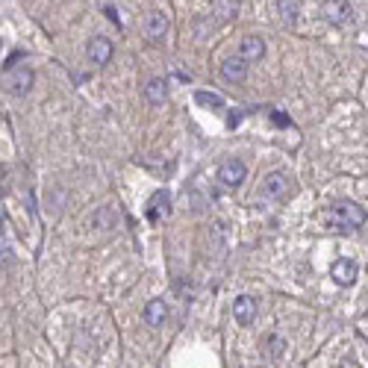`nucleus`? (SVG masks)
<instances>
[{
  "mask_svg": "<svg viewBox=\"0 0 368 368\" xmlns=\"http://www.w3.org/2000/svg\"><path fill=\"white\" fill-rule=\"evenodd\" d=\"M141 92H145V101L150 106H160V104H165V97H168V83L162 77H153V80H148V86Z\"/></svg>",
  "mask_w": 368,
  "mask_h": 368,
  "instance_id": "9b49d317",
  "label": "nucleus"
},
{
  "mask_svg": "<svg viewBox=\"0 0 368 368\" xmlns=\"http://www.w3.org/2000/svg\"><path fill=\"white\" fill-rule=\"evenodd\" d=\"M253 316H257V301H253L250 295H239V298L233 301V318L239 324H250Z\"/></svg>",
  "mask_w": 368,
  "mask_h": 368,
  "instance_id": "9d476101",
  "label": "nucleus"
},
{
  "mask_svg": "<svg viewBox=\"0 0 368 368\" xmlns=\"http://www.w3.org/2000/svg\"><path fill=\"white\" fill-rule=\"evenodd\" d=\"M221 77L239 86V83H245V77H248V62L242 59V56H230V59L221 62Z\"/></svg>",
  "mask_w": 368,
  "mask_h": 368,
  "instance_id": "6e6552de",
  "label": "nucleus"
},
{
  "mask_svg": "<svg viewBox=\"0 0 368 368\" xmlns=\"http://www.w3.org/2000/svg\"><path fill=\"white\" fill-rule=\"evenodd\" d=\"M145 36L148 38H153V41H160V38H165V33H168V15L165 12H160V9H153V12H148L145 15Z\"/></svg>",
  "mask_w": 368,
  "mask_h": 368,
  "instance_id": "423d86ee",
  "label": "nucleus"
},
{
  "mask_svg": "<svg viewBox=\"0 0 368 368\" xmlns=\"http://www.w3.org/2000/svg\"><path fill=\"white\" fill-rule=\"evenodd\" d=\"M248 177V165L242 160H224L221 168H218V180H221V186H227V189H239L245 183Z\"/></svg>",
  "mask_w": 368,
  "mask_h": 368,
  "instance_id": "20e7f679",
  "label": "nucleus"
},
{
  "mask_svg": "<svg viewBox=\"0 0 368 368\" xmlns=\"http://www.w3.org/2000/svg\"><path fill=\"white\" fill-rule=\"evenodd\" d=\"M239 12V0H212V15H215L221 24L230 21Z\"/></svg>",
  "mask_w": 368,
  "mask_h": 368,
  "instance_id": "4468645a",
  "label": "nucleus"
},
{
  "mask_svg": "<svg viewBox=\"0 0 368 368\" xmlns=\"http://www.w3.org/2000/svg\"><path fill=\"white\" fill-rule=\"evenodd\" d=\"M0 227H3V218H0Z\"/></svg>",
  "mask_w": 368,
  "mask_h": 368,
  "instance_id": "6ab92c4d",
  "label": "nucleus"
},
{
  "mask_svg": "<svg viewBox=\"0 0 368 368\" xmlns=\"http://www.w3.org/2000/svg\"><path fill=\"white\" fill-rule=\"evenodd\" d=\"M260 194L265 197V201H283V197L292 194V177L283 174V171H271L265 174L262 186H260Z\"/></svg>",
  "mask_w": 368,
  "mask_h": 368,
  "instance_id": "f03ea898",
  "label": "nucleus"
},
{
  "mask_svg": "<svg viewBox=\"0 0 368 368\" xmlns=\"http://www.w3.org/2000/svg\"><path fill=\"white\" fill-rule=\"evenodd\" d=\"M141 316H145V321L150 327H160V324H165V318H168V304L165 301H148Z\"/></svg>",
  "mask_w": 368,
  "mask_h": 368,
  "instance_id": "ddd939ff",
  "label": "nucleus"
},
{
  "mask_svg": "<svg viewBox=\"0 0 368 368\" xmlns=\"http://www.w3.org/2000/svg\"><path fill=\"white\" fill-rule=\"evenodd\" d=\"M33 83H36L33 68H24V65L9 68V71H6V77H3L6 92H9V94H18V97H24L27 92H30V89H33Z\"/></svg>",
  "mask_w": 368,
  "mask_h": 368,
  "instance_id": "7ed1b4c3",
  "label": "nucleus"
},
{
  "mask_svg": "<svg viewBox=\"0 0 368 368\" xmlns=\"http://www.w3.org/2000/svg\"><path fill=\"white\" fill-rule=\"evenodd\" d=\"M357 274H360V265L353 260H336L330 265V277L336 286H353L357 283Z\"/></svg>",
  "mask_w": 368,
  "mask_h": 368,
  "instance_id": "39448f33",
  "label": "nucleus"
},
{
  "mask_svg": "<svg viewBox=\"0 0 368 368\" xmlns=\"http://www.w3.org/2000/svg\"><path fill=\"white\" fill-rule=\"evenodd\" d=\"M268 345H271V357H280V353L286 351V339H280V336H271V339H268Z\"/></svg>",
  "mask_w": 368,
  "mask_h": 368,
  "instance_id": "f3484780",
  "label": "nucleus"
},
{
  "mask_svg": "<svg viewBox=\"0 0 368 368\" xmlns=\"http://www.w3.org/2000/svg\"><path fill=\"white\" fill-rule=\"evenodd\" d=\"M112 41L109 38H104V36H94L89 45H86V53H89V59L94 62V65H106L109 59H112Z\"/></svg>",
  "mask_w": 368,
  "mask_h": 368,
  "instance_id": "0eeeda50",
  "label": "nucleus"
},
{
  "mask_svg": "<svg viewBox=\"0 0 368 368\" xmlns=\"http://www.w3.org/2000/svg\"><path fill=\"white\" fill-rule=\"evenodd\" d=\"M239 56L250 65V62H260L262 56H265V41L260 36H245L242 38V45H239Z\"/></svg>",
  "mask_w": 368,
  "mask_h": 368,
  "instance_id": "1a4fd4ad",
  "label": "nucleus"
},
{
  "mask_svg": "<svg viewBox=\"0 0 368 368\" xmlns=\"http://www.w3.org/2000/svg\"><path fill=\"white\" fill-rule=\"evenodd\" d=\"M194 101L201 106H209V109H224V97L221 94H209V92H197Z\"/></svg>",
  "mask_w": 368,
  "mask_h": 368,
  "instance_id": "dca6fc26",
  "label": "nucleus"
},
{
  "mask_svg": "<svg viewBox=\"0 0 368 368\" xmlns=\"http://www.w3.org/2000/svg\"><path fill=\"white\" fill-rule=\"evenodd\" d=\"M106 18H109V21H115V24H121V18H118L115 6H106Z\"/></svg>",
  "mask_w": 368,
  "mask_h": 368,
  "instance_id": "a211bd4d",
  "label": "nucleus"
},
{
  "mask_svg": "<svg viewBox=\"0 0 368 368\" xmlns=\"http://www.w3.org/2000/svg\"><path fill=\"white\" fill-rule=\"evenodd\" d=\"M327 218H330L333 227H339V230H357V227H362V224L368 221V212H365L362 204L336 201L330 206V212H327Z\"/></svg>",
  "mask_w": 368,
  "mask_h": 368,
  "instance_id": "f257e3e1",
  "label": "nucleus"
},
{
  "mask_svg": "<svg viewBox=\"0 0 368 368\" xmlns=\"http://www.w3.org/2000/svg\"><path fill=\"white\" fill-rule=\"evenodd\" d=\"M168 212H171V197H168V192H157L150 197V204H148V218L150 221H162Z\"/></svg>",
  "mask_w": 368,
  "mask_h": 368,
  "instance_id": "f8f14e48",
  "label": "nucleus"
},
{
  "mask_svg": "<svg viewBox=\"0 0 368 368\" xmlns=\"http://www.w3.org/2000/svg\"><path fill=\"white\" fill-rule=\"evenodd\" d=\"M277 15L283 24H295V18H298V0H277Z\"/></svg>",
  "mask_w": 368,
  "mask_h": 368,
  "instance_id": "2eb2a0df",
  "label": "nucleus"
}]
</instances>
